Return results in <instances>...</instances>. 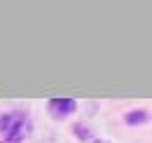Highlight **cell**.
<instances>
[{"label": "cell", "mask_w": 152, "mask_h": 143, "mask_svg": "<svg viewBox=\"0 0 152 143\" xmlns=\"http://www.w3.org/2000/svg\"><path fill=\"white\" fill-rule=\"evenodd\" d=\"M5 143H7V141H5Z\"/></svg>", "instance_id": "3957f363"}, {"label": "cell", "mask_w": 152, "mask_h": 143, "mask_svg": "<svg viewBox=\"0 0 152 143\" xmlns=\"http://www.w3.org/2000/svg\"><path fill=\"white\" fill-rule=\"evenodd\" d=\"M49 108H52V110H58V113H70V110L75 108V103H73L70 99H54V101L49 103Z\"/></svg>", "instance_id": "7a4b0ae2"}, {"label": "cell", "mask_w": 152, "mask_h": 143, "mask_svg": "<svg viewBox=\"0 0 152 143\" xmlns=\"http://www.w3.org/2000/svg\"><path fill=\"white\" fill-rule=\"evenodd\" d=\"M0 131L5 134L7 143H19L23 139V134L28 131V120L23 113H10L0 117Z\"/></svg>", "instance_id": "6da1fadb"}]
</instances>
